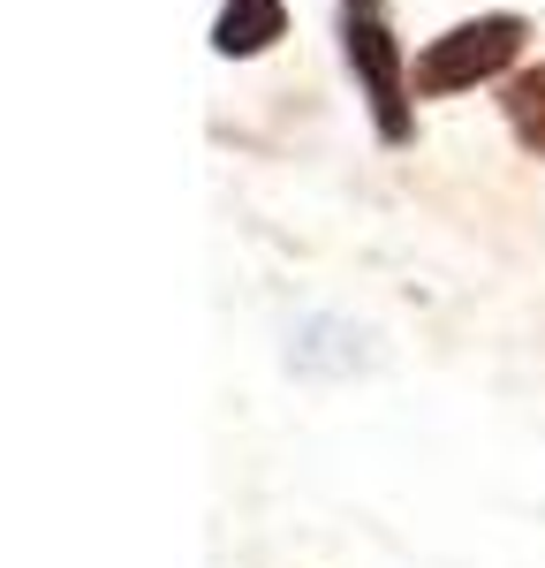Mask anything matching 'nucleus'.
Wrapping results in <instances>:
<instances>
[{"label": "nucleus", "instance_id": "2", "mask_svg": "<svg viewBox=\"0 0 545 568\" xmlns=\"http://www.w3.org/2000/svg\"><path fill=\"white\" fill-rule=\"evenodd\" d=\"M341 61L357 77V99L371 114V136L402 152L417 136V84H409V53L394 39V23L379 8H341Z\"/></svg>", "mask_w": 545, "mask_h": 568}, {"label": "nucleus", "instance_id": "1", "mask_svg": "<svg viewBox=\"0 0 545 568\" xmlns=\"http://www.w3.org/2000/svg\"><path fill=\"white\" fill-rule=\"evenodd\" d=\"M523 45H531V23H523L515 8L462 16V23H448L440 39H424V53L409 61V84H417V99H454V91L500 84V77H515Z\"/></svg>", "mask_w": 545, "mask_h": 568}, {"label": "nucleus", "instance_id": "4", "mask_svg": "<svg viewBox=\"0 0 545 568\" xmlns=\"http://www.w3.org/2000/svg\"><path fill=\"white\" fill-rule=\"evenodd\" d=\"M500 122H507V136H515L531 160H545V61L500 77Z\"/></svg>", "mask_w": 545, "mask_h": 568}, {"label": "nucleus", "instance_id": "5", "mask_svg": "<svg viewBox=\"0 0 545 568\" xmlns=\"http://www.w3.org/2000/svg\"><path fill=\"white\" fill-rule=\"evenodd\" d=\"M341 8H379V0H341Z\"/></svg>", "mask_w": 545, "mask_h": 568}, {"label": "nucleus", "instance_id": "3", "mask_svg": "<svg viewBox=\"0 0 545 568\" xmlns=\"http://www.w3.org/2000/svg\"><path fill=\"white\" fill-rule=\"evenodd\" d=\"M288 39V8L280 0H220L213 16V53L220 61H258Z\"/></svg>", "mask_w": 545, "mask_h": 568}]
</instances>
